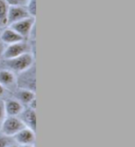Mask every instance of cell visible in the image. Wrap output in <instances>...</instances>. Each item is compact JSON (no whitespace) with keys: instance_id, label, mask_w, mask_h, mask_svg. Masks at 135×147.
Returning <instances> with one entry per match:
<instances>
[{"instance_id":"obj_1","label":"cell","mask_w":135,"mask_h":147,"mask_svg":"<svg viewBox=\"0 0 135 147\" xmlns=\"http://www.w3.org/2000/svg\"><path fill=\"white\" fill-rule=\"evenodd\" d=\"M34 57L31 52L24 53L11 59H5V65L16 72H23L33 65Z\"/></svg>"},{"instance_id":"obj_2","label":"cell","mask_w":135,"mask_h":147,"mask_svg":"<svg viewBox=\"0 0 135 147\" xmlns=\"http://www.w3.org/2000/svg\"><path fill=\"white\" fill-rule=\"evenodd\" d=\"M26 126L24 125L22 120L17 117H7L4 119L2 123L1 131L5 136L13 137L16 133L22 131Z\"/></svg>"},{"instance_id":"obj_3","label":"cell","mask_w":135,"mask_h":147,"mask_svg":"<svg viewBox=\"0 0 135 147\" xmlns=\"http://www.w3.org/2000/svg\"><path fill=\"white\" fill-rule=\"evenodd\" d=\"M28 52H30V47L23 40L15 44L7 45V47L2 52V57L4 59H11Z\"/></svg>"},{"instance_id":"obj_4","label":"cell","mask_w":135,"mask_h":147,"mask_svg":"<svg viewBox=\"0 0 135 147\" xmlns=\"http://www.w3.org/2000/svg\"><path fill=\"white\" fill-rule=\"evenodd\" d=\"M34 24L35 17H28L26 19H23L22 20H19V22H16L8 25V27L11 28L12 30H14L16 32H18L23 38H26L32 33Z\"/></svg>"},{"instance_id":"obj_5","label":"cell","mask_w":135,"mask_h":147,"mask_svg":"<svg viewBox=\"0 0 135 147\" xmlns=\"http://www.w3.org/2000/svg\"><path fill=\"white\" fill-rule=\"evenodd\" d=\"M32 17L25 6H9L7 11V26L19 20Z\"/></svg>"},{"instance_id":"obj_6","label":"cell","mask_w":135,"mask_h":147,"mask_svg":"<svg viewBox=\"0 0 135 147\" xmlns=\"http://www.w3.org/2000/svg\"><path fill=\"white\" fill-rule=\"evenodd\" d=\"M15 141L20 145H32L35 142V131L25 127L13 136Z\"/></svg>"},{"instance_id":"obj_7","label":"cell","mask_w":135,"mask_h":147,"mask_svg":"<svg viewBox=\"0 0 135 147\" xmlns=\"http://www.w3.org/2000/svg\"><path fill=\"white\" fill-rule=\"evenodd\" d=\"M0 40L2 43L7 45H11L18 43V42L23 41L24 38L22 36H20L18 32H16L14 30H12L11 28L7 26V28H5L0 33Z\"/></svg>"},{"instance_id":"obj_8","label":"cell","mask_w":135,"mask_h":147,"mask_svg":"<svg viewBox=\"0 0 135 147\" xmlns=\"http://www.w3.org/2000/svg\"><path fill=\"white\" fill-rule=\"evenodd\" d=\"M4 109L8 117H17L23 111V107L18 100L9 99L4 103Z\"/></svg>"},{"instance_id":"obj_9","label":"cell","mask_w":135,"mask_h":147,"mask_svg":"<svg viewBox=\"0 0 135 147\" xmlns=\"http://www.w3.org/2000/svg\"><path fill=\"white\" fill-rule=\"evenodd\" d=\"M22 119L24 125L27 128L32 129L33 131H36V113L34 109L29 108L27 110L22 111Z\"/></svg>"},{"instance_id":"obj_10","label":"cell","mask_w":135,"mask_h":147,"mask_svg":"<svg viewBox=\"0 0 135 147\" xmlns=\"http://www.w3.org/2000/svg\"><path fill=\"white\" fill-rule=\"evenodd\" d=\"M15 82V76L9 69H0V83L4 85H11Z\"/></svg>"},{"instance_id":"obj_11","label":"cell","mask_w":135,"mask_h":147,"mask_svg":"<svg viewBox=\"0 0 135 147\" xmlns=\"http://www.w3.org/2000/svg\"><path fill=\"white\" fill-rule=\"evenodd\" d=\"M8 4L6 0H0V29L7 27Z\"/></svg>"},{"instance_id":"obj_12","label":"cell","mask_w":135,"mask_h":147,"mask_svg":"<svg viewBox=\"0 0 135 147\" xmlns=\"http://www.w3.org/2000/svg\"><path fill=\"white\" fill-rule=\"evenodd\" d=\"M17 97L19 99V102L22 104H28L31 102L32 99L35 98V94L32 90L29 89H22L17 93Z\"/></svg>"},{"instance_id":"obj_13","label":"cell","mask_w":135,"mask_h":147,"mask_svg":"<svg viewBox=\"0 0 135 147\" xmlns=\"http://www.w3.org/2000/svg\"><path fill=\"white\" fill-rule=\"evenodd\" d=\"M25 7H26L30 16L32 17L36 16V0H28Z\"/></svg>"},{"instance_id":"obj_14","label":"cell","mask_w":135,"mask_h":147,"mask_svg":"<svg viewBox=\"0 0 135 147\" xmlns=\"http://www.w3.org/2000/svg\"><path fill=\"white\" fill-rule=\"evenodd\" d=\"M8 6H24V4L28 2V0H6Z\"/></svg>"},{"instance_id":"obj_15","label":"cell","mask_w":135,"mask_h":147,"mask_svg":"<svg viewBox=\"0 0 135 147\" xmlns=\"http://www.w3.org/2000/svg\"><path fill=\"white\" fill-rule=\"evenodd\" d=\"M10 144L11 142L8 136H0V147H7Z\"/></svg>"},{"instance_id":"obj_16","label":"cell","mask_w":135,"mask_h":147,"mask_svg":"<svg viewBox=\"0 0 135 147\" xmlns=\"http://www.w3.org/2000/svg\"><path fill=\"white\" fill-rule=\"evenodd\" d=\"M5 116V109H4V103L0 102V121L4 119Z\"/></svg>"},{"instance_id":"obj_17","label":"cell","mask_w":135,"mask_h":147,"mask_svg":"<svg viewBox=\"0 0 135 147\" xmlns=\"http://www.w3.org/2000/svg\"><path fill=\"white\" fill-rule=\"evenodd\" d=\"M29 106H30V108L34 109V110H35V108H36V98L32 99L31 102L29 103Z\"/></svg>"},{"instance_id":"obj_18","label":"cell","mask_w":135,"mask_h":147,"mask_svg":"<svg viewBox=\"0 0 135 147\" xmlns=\"http://www.w3.org/2000/svg\"><path fill=\"white\" fill-rule=\"evenodd\" d=\"M4 93V86L0 83V95H2Z\"/></svg>"},{"instance_id":"obj_19","label":"cell","mask_w":135,"mask_h":147,"mask_svg":"<svg viewBox=\"0 0 135 147\" xmlns=\"http://www.w3.org/2000/svg\"><path fill=\"white\" fill-rule=\"evenodd\" d=\"M7 147H19L18 145H14V144H10V145H8Z\"/></svg>"},{"instance_id":"obj_20","label":"cell","mask_w":135,"mask_h":147,"mask_svg":"<svg viewBox=\"0 0 135 147\" xmlns=\"http://www.w3.org/2000/svg\"><path fill=\"white\" fill-rule=\"evenodd\" d=\"M20 147H33L32 145H22Z\"/></svg>"},{"instance_id":"obj_21","label":"cell","mask_w":135,"mask_h":147,"mask_svg":"<svg viewBox=\"0 0 135 147\" xmlns=\"http://www.w3.org/2000/svg\"><path fill=\"white\" fill-rule=\"evenodd\" d=\"M2 52H3V51H2V50H1V47H0V57H2Z\"/></svg>"}]
</instances>
